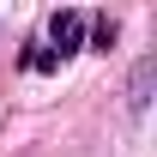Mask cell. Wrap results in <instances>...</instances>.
Segmentation results:
<instances>
[{
  "instance_id": "cell-1",
  "label": "cell",
  "mask_w": 157,
  "mask_h": 157,
  "mask_svg": "<svg viewBox=\"0 0 157 157\" xmlns=\"http://www.w3.org/2000/svg\"><path fill=\"white\" fill-rule=\"evenodd\" d=\"M48 48H55L60 60L67 55H78V42H85V12H73V6H67V12H55V18H48Z\"/></svg>"
},
{
  "instance_id": "cell-2",
  "label": "cell",
  "mask_w": 157,
  "mask_h": 157,
  "mask_svg": "<svg viewBox=\"0 0 157 157\" xmlns=\"http://www.w3.org/2000/svg\"><path fill=\"white\" fill-rule=\"evenodd\" d=\"M151 85H157V55H145V60L133 67V78H127V103H133V115L151 109Z\"/></svg>"
},
{
  "instance_id": "cell-3",
  "label": "cell",
  "mask_w": 157,
  "mask_h": 157,
  "mask_svg": "<svg viewBox=\"0 0 157 157\" xmlns=\"http://www.w3.org/2000/svg\"><path fill=\"white\" fill-rule=\"evenodd\" d=\"M115 36H121L115 18H97V24H91V42H97V48H115Z\"/></svg>"
}]
</instances>
